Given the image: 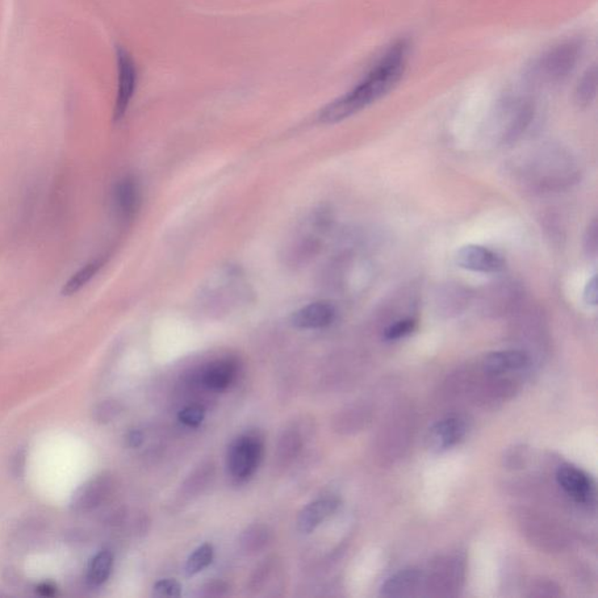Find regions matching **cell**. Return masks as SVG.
<instances>
[{
  "mask_svg": "<svg viewBox=\"0 0 598 598\" xmlns=\"http://www.w3.org/2000/svg\"><path fill=\"white\" fill-rule=\"evenodd\" d=\"M409 53L411 43L407 39H400L392 44L358 85L320 111V122H341L391 93L404 77Z\"/></svg>",
  "mask_w": 598,
  "mask_h": 598,
  "instance_id": "cell-1",
  "label": "cell"
},
{
  "mask_svg": "<svg viewBox=\"0 0 598 598\" xmlns=\"http://www.w3.org/2000/svg\"><path fill=\"white\" fill-rule=\"evenodd\" d=\"M581 53L582 44L579 40H566L555 45L535 58L527 69V79L543 85H558L574 72Z\"/></svg>",
  "mask_w": 598,
  "mask_h": 598,
  "instance_id": "cell-2",
  "label": "cell"
},
{
  "mask_svg": "<svg viewBox=\"0 0 598 598\" xmlns=\"http://www.w3.org/2000/svg\"><path fill=\"white\" fill-rule=\"evenodd\" d=\"M265 443L260 435L247 433L232 442L227 453L229 475L236 482H248L260 467Z\"/></svg>",
  "mask_w": 598,
  "mask_h": 598,
  "instance_id": "cell-3",
  "label": "cell"
},
{
  "mask_svg": "<svg viewBox=\"0 0 598 598\" xmlns=\"http://www.w3.org/2000/svg\"><path fill=\"white\" fill-rule=\"evenodd\" d=\"M117 96L114 117L116 121L123 119L131 106L137 87V67L131 53L122 47L117 48Z\"/></svg>",
  "mask_w": 598,
  "mask_h": 598,
  "instance_id": "cell-4",
  "label": "cell"
},
{
  "mask_svg": "<svg viewBox=\"0 0 598 598\" xmlns=\"http://www.w3.org/2000/svg\"><path fill=\"white\" fill-rule=\"evenodd\" d=\"M468 432V421L462 415L443 418L429 430L426 443L432 451L441 453L451 449L466 438Z\"/></svg>",
  "mask_w": 598,
  "mask_h": 598,
  "instance_id": "cell-5",
  "label": "cell"
},
{
  "mask_svg": "<svg viewBox=\"0 0 598 598\" xmlns=\"http://www.w3.org/2000/svg\"><path fill=\"white\" fill-rule=\"evenodd\" d=\"M456 263L463 269L483 274L499 273L505 268L499 254L479 245L463 246L456 254Z\"/></svg>",
  "mask_w": 598,
  "mask_h": 598,
  "instance_id": "cell-6",
  "label": "cell"
},
{
  "mask_svg": "<svg viewBox=\"0 0 598 598\" xmlns=\"http://www.w3.org/2000/svg\"><path fill=\"white\" fill-rule=\"evenodd\" d=\"M112 478L110 475L96 476L89 482L79 488L74 493L70 508L77 513H88L100 508L108 499L112 491Z\"/></svg>",
  "mask_w": 598,
  "mask_h": 598,
  "instance_id": "cell-7",
  "label": "cell"
},
{
  "mask_svg": "<svg viewBox=\"0 0 598 598\" xmlns=\"http://www.w3.org/2000/svg\"><path fill=\"white\" fill-rule=\"evenodd\" d=\"M556 480L562 490L577 503H592L595 498V485L591 477L570 464L559 467Z\"/></svg>",
  "mask_w": 598,
  "mask_h": 598,
  "instance_id": "cell-8",
  "label": "cell"
},
{
  "mask_svg": "<svg viewBox=\"0 0 598 598\" xmlns=\"http://www.w3.org/2000/svg\"><path fill=\"white\" fill-rule=\"evenodd\" d=\"M336 317V307L326 300H320L297 310L291 316V324L299 330H320L331 325Z\"/></svg>",
  "mask_w": 598,
  "mask_h": 598,
  "instance_id": "cell-9",
  "label": "cell"
},
{
  "mask_svg": "<svg viewBox=\"0 0 598 598\" xmlns=\"http://www.w3.org/2000/svg\"><path fill=\"white\" fill-rule=\"evenodd\" d=\"M339 504L341 503H339L337 498L333 497L320 498V499L312 501V503L305 506L302 512L299 513L297 529L303 534L312 533L317 527H320L336 513Z\"/></svg>",
  "mask_w": 598,
  "mask_h": 598,
  "instance_id": "cell-10",
  "label": "cell"
},
{
  "mask_svg": "<svg viewBox=\"0 0 598 598\" xmlns=\"http://www.w3.org/2000/svg\"><path fill=\"white\" fill-rule=\"evenodd\" d=\"M529 354L518 350L498 351L488 354L483 361L485 373L500 375L524 370L529 366Z\"/></svg>",
  "mask_w": 598,
  "mask_h": 598,
  "instance_id": "cell-11",
  "label": "cell"
},
{
  "mask_svg": "<svg viewBox=\"0 0 598 598\" xmlns=\"http://www.w3.org/2000/svg\"><path fill=\"white\" fill-rule=\"evenodd\" d=\"M237 374V363L233 359H221L209 363L203 372L204 386L215 392L227 390Z\"/></svg>",
  "mask_w": 598,
  "mask_h": 598,
  "instance_id": "cell-12",
  "label": "cell"
},
{
  "mask_svg": "<svg viewBox=\"0 0 598 598\" xmlns=\"http://www.w3.org/2000/svg\"><path fill=\"white\" fill-rule=\"evenodd\" d=\"M114 203L117 212L123 217L135 215L141 203V190L135 179L128 177L117 184Z\"/></svg>",
  "mask_w": 598,
  "mask_h": 598,
  "instance_id": "cell-13",
  "label": "cell"
},
{
  "mask_svg": "<svg viewBox=\"0 0 598 598\" xmlns=\"http://www.w3.org/2000/svg\"><path fill=\"white\" fill-rule=\"evenodd\" d=\"M421 572L414 568L400 571L383 583L382 595L383 597H405L412 595L421 583Z\"/></svg>",
  "mask_w": 598,
  "mask_h": 598,
  "instance_id": "cell-14",
  "label": "cell"
},
{
  "mask_svg": "<svg viewBox=\"0 0 598 598\" xmlns=\"http://www.w3.org/2000/svg\"><path fill=\"white\" fill-rule=\"evenodd\" d=\"M114 568V555L110 551H101L90 560L87 579L93 587H101L110 577Z\"/></svg>",
  "mask_w": 598,
  "mask_h": 598,
  "instance_id": "cell-15",
  "label": "cell"
},
{
  "mask_svg": "<svg viewBox=\"0 0 598 598\" xmlns=\"http://www.w3.org/2000/svg\"><path fill=\"white\" fill-rule=\"evenodd\" d=\"M271 540L269 529L262 525L250 526L242 533L240 545L242 550L248 554L260 553Z\"/></svg>",
  "mask_w": 598,
  "mask_h": 598,
  "instance_id": "cell-16",
  "label": "cell"
},
{
  "mask_svg": "<svg viewBox=\"0 0 598 598\" xmlns=\"http://www.w3.org/2000/svg\"><path fill=\"white\" fill-rule=\"evenodd\" d=\"M103 265V260H95L88 263L85 267H82L81 269L77 271V273H75L72 278L65 283L61 291L62 295L73 296L78 294L83 287H86L87 284L95 278V275L99 273Z\"/></svg>",
  "mask_w": 598,
  "mask_h": 598,
  "instance_id": "cell-17",
  "label": "cell"
},
{
  "mask_svg": "<svg viewBox=\"0 0 598 598\" xmlns=\"http://www.w3.org/2000/svg\"><path fill=\"white\" fill-rule=\"evenodd\" d=\"M597 68L596 66L585 70L575 89V102L580 107L591 106L596 98Z\"/></svg>",
  "mask_w": 598,
  "mask_h": 598,
  "instance_id": "cell-18",
  "label": "cell"
},
{
  "mask_svg": "<svg viewBox=\"0 0 598 598\" xmlns=\"http://www.w3.org/2000/svg\"><path fill=\"white\" fill-rule=\"evenodd\" d=\"M215 560V548L209 543H204L187 559L185 572L187 576H194L211 566Z\"/></svg>",
  "mask_w": 598,
  "mask_h": 598,
  "instance_id": "cell-19",
  "label": "cell"
},
{
  "mask_svg": "<svg viewBox=\"0 0 598 598\" xmlns=\"http://www.w3.org/2000/svg\"><path fill=\"white\" fill-rule=\"evenodd\" d=\"M122 412L123 405L119 401L109 399L96 404L91 414L96 424L108 425L119 418Z\"/></svg>",
  "mask_w": 598,
  "mask_h": 598,
  "instance_id": "cell-20",
  "label": "cell"
},
{
  "mask_svg": "<svg viewBox=\"0 0 598 598\" xmlns=\"http://www.w3.org/2000/svg\"><path fill=\"white\" fill-rule=\"evenodd\" d=\"M300 447H302V437L299 436V434L295 430L287 432L283 435L281 442H279V458L283 459V461H290L299 455Z\"/></svg>",
  "mask_w": 598,
  "mask_h": 598,
  "instance_id": "cell-21",
  "label": "cell"
},
{
  "mask_svg": "<svg viewBox=\"0 0 598 598\" xmlns=\"http://www.w3.org/2000/svg\"><path fill=\"white\" fill-rule=\"evenodd\" d=\"M415 329L416 321L414 320H397L394 324L388 326L383 333V338L390 341H399V339L409 336Z\"/></svg>",
  "mask_w": 598,
  "mask_h": 598,
  "instance_id": "cell-22",
  "label": "cell"
},
{
  "mask_svg": "<svg viewBox=\"0 0 598 598\" xmlns=\"http://www.w3.org/2000/svg\"><path fill=\"white\" fill-rule=\"evenodd\" d=\"M206 417V411L202 405L192 404L187 405V407L182 409L179 412V421L190 428H196V426L202 425L203 422Z\"/></svg>",
  "mask_w": 598,
  "mask_h": 598,
  "instance_id": "cell-23",
  "label": "cell"
},
{
  "mask_svg": "<svg viewBox=\"0 0 598 598\" xmlns=\"http://www.w3.org/2000/svg\"><path fill=\"white\" fill-rule=\"evenodd\" d=\"M153 592L159 597H181L182 585L174 579L161 580L154 584Z\"/></svg>",
  "mask_w": 598,
  "mask_h": 598,
  "instance_id": "cell-24",
  "label": "cell"
},
{
  "mask_svg": "<svg viewBox=\"0 0 598 598\" xmlns=\"http://www.w3.org/2000/svg\"><path fill=\"white\" fill-rule=\"evenodd\" d=\"M584 252L589 257L595 258L598 250V225L597 220H593L589 224L584 236Z\"/></svg>",
  "mask_w": 598,
  "mask_h": 598,
  "instance_id": "cell-25",
  "label": "cell"
},
{
  "mask_svg": "<svg viewBox=\"0 0 598 598\" xmlns=\"http://www.w3.org/2000/svg\"><path fill=\"white\" fill-rule=\"evenodd\" d=\"M583 299L584 302L592 307H596L597 305V276H593L589 279L587 286L584 288L583 291Z\"/></svg>",
  "mask_w": 598,
  "mask_h": 598,
  "instance_id": "cell-26",
  "label": "cell"
},
{
  "mask_svg": "<svg viewBox=\"0 0 598 598\" xmlns=\"http://www.w3.org/2000/svg\"><path fill=\"white\" fill-rule=\"evenodd\" d=\"M127 443L129 446L137 449V447H140L144 443L143 433H142L141 430H131V432H129L127 435Z\"/></svg>",
  "mask_w": 598,
  "mask_h": 598,
  "instance_id": "cell-27",
  "label": "cell"
},
{
  "mask_svg": "<svg viewBox=\"0 0 598 598\" xmlns=\"http://www.w3.org/2000/svg\"><path fill=\"white\" fill-rule=\"evenodd\" d=\"M37 593H39L40 596L53 597L57 593V588L54 587L52 583L45 582L37 585Z\"/></svg>",
  "mask_w": 598,
  "mask_h": 598,
  "instance_id": "cell-28",
  "label": "cell"
},
{
  "mask_svg": "<svg viewBox=\"0 0 598 598\" xmlns=\"http://www.w3.org/2000/svg\"><path fill=\"white\" fill-rule=\"evenodd\" d=\"M227 587L224 583H219V582H213L209 583L207 587H205V591H206V595L212 596V595H223V592L226 591Z\"/></svg>",
  "mask_w": 598,
  "mask_h": 598,
  "instance_id": "cell-29",
  "label": "cell"
},
{
  "mask_svg": "<svg viewBox=\"0 0 598 598\" xmlns=\"http://www.w3.org/2000/svg\"><path fill=\"white\" fill-rule=\"evenodd\" d=\"M15 470L16 471V474L19 475V470H22L25 467V454L24 453H18V455L16 456L15 459Z\"/></svg>",
  "mask_w": 598,
  "mask_h": 598,
  "instance_id": "cell-30",
  "label": "cell"
}]
</instances>
